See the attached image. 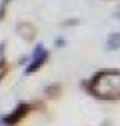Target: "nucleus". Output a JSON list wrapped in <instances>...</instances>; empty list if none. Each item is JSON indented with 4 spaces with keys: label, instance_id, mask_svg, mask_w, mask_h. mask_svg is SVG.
<instances>
[{
    "label": "nucleus",
    "instance_id": "7ed1b4c3",
    "mask_svg": "<svg viewBox=\"0 0 120 126\" xmlns=\"http://www.w3.org/2000/svg\"><path fill=\"white\" fill-rule=\"evenodd\" d=\"M46 60H48V50L44 48L42 44H38L34 48V52H32V56H28V64H26L24 72L26 74H34L36 70H40L44 64H46Z\"/></svg>",
    "mask_w": 120,
    "mask_h": 126
},
{
    "label": "nucleus",
    "instance_id": "9b49d317",
    "mask_svg": "<svg viewBox=\"0 0 120 126\" xmlns=\"http://www.w3.org/2000/svg\"><path fill=\"white\" fill-rule=\"evenodd\" d=\"M0 126H4V124H2V116H0Z\"/></svg>",
    "mask_w": 120,
    "mask_h": 126
},
{
    "label": "nucleus",
    "instance_id": "f03ea898",
    "mask_svg": "<svg viewBox=\"0 0 120 126\" xmlns=\"http://www.w3.org/2000/svg\"><path fill=\"white\" fill-rule=\"evenodd\" d=\"M32 110H34L32 102H20V104L14 106V110H10L6 116H2V124L4 126H16V124H20L30 112H32Z\"/></svg>",
    "mask_w": 120,
    "mask_h": 126
},
{
    "label": "nucleus",
    "instance_id": "20e7f679",
    "mask_svg": "<svg viewBox=\"0 0 120 126\" xmlns=\"http://www.w3.org/2000/svg\"><path fill=\"white\" fill-rule=\"evenodd\" d=\"M16 32L26 42H32L36 38V28H34V24H30V22H18L16 24Z\"/></svg>",
    "mask_w": 120,
    "mask_h": 126
},
{
    "label": "nucleus",
    "instance_id": "6e6552de",
    "mask_svg": "<svg viewBox=\"0 0 120 126\" xmlns=\"http://www.w3.org/2000/svg\"><path fill=\"white\" fill-rule=\"evenodd\" d=\"M12 2V0H2L0 2V20H4V16H6V6Z\"/></svg>",
    "mask_w": 120,
    "mask_h": 126
},
{
    "label": "nucleus",
    "instance_id": "423d86ee",
    "mask_svg": "<svg viewBox=\"0 0 120 126\" xmlns=\"http://www.w3.org/2000/svg\"><path fill=\"white\" fill-rule=\"evenodd\" d=\"M60 90H62L60 84H48L46 88H44V96H46V98H56L60 94Z\"/></svg>",
    "mask_w": 120,
    "mask_h": 126
},
{
    "label": "nucleus",
    "instance_id": "39448f33",
    "mask_svg": "<svg viewBox=\"0 0 120 126\" xmlns=\"http://www.w3.org/2000/svg\"><path fill=\"white\" fill-rule=\"evenodd\" d=\"M106 48L108 50H118L120 48V32H112L106 38Z\"/></svg>",
    "mask_w": 120,
    "mask_h": 126
},
{
    "label": "nucleus",
    "instance_id": "9d476101",
    "mask_svg": "<svg viewBox=\"0 0 120 126\" xmlns=\"http://www.w3.org/2000/svg\"><path fill=\"white\" fill-rule=\"evenodd\" d=\"M78 22H80V20H76V18H72V20H64L62 24H64V26H70V24L74 26V24H78Z\"/></svg>",
    "mask_w": 120,
    "mask_h": 126
},
{
    "label": "nucleus",
    "instance_id": "1a4fd4ad",
    "mask_svg": "<svg viewBox=\"0 0 120 126\" xmlns=\"http://www.w3.org/2000/svg\"><path fill=\"white\" fill-rule=\"evenodd\" d=\"M56 46H58V48H64V46H66V40H64L62 36H58V38H56Z\"/></svg>",
    "mask_w": 120,
    "mask_h": 126
},
{
    "label": "nucleus",
    "instance_id": "f257e3e1",
    "mask_svg": "<svg viewBox=\"0 0 120 126\" xmlns=\"http://www.w3.org/2000/svg\"><path fill=\"white\" fill-rule=\"evenodd\" d=\"M84 88L98 100H120V70H98L88 82H84Z\"/></svg>",
    "mask_w": 120,
    "mask_h": 126
},
{
    "label": "nucleus",
    "instance_id": "0eeeda50",
    "mask_svg": "<svg viewBox=\"0 0 120 126\" xmlns=\"http://www.w3.org/2000/svg\"><path fill=\"white\" fill-rule=\"evenodd\" d=\"M6 74H8V62L4 56H0V82L6 78Z\"/></svg>",
    "mask_w": 120,
    "mask_h": 126
}]
</instances>
